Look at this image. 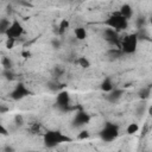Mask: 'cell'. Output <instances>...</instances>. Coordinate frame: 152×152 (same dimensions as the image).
Returning a JSON list of instances; mask_svg holds the SVG:
<instances>
[{"instance_id":"1","label":"cell","mask_w":152,"mask_h":152,"mask_svg":"<svg viewBox=\"0 0 152 152\" xmlns=\"http://www.w3.org/2000/svg\"><path fill=\"white\" fill-rule=\"evenodd\" d=\"M44 142L45 145H48L49 147H53L58 144L62 142H66V141H71L72 139L68 135H64L63 133L58 132V131H48L46 133H44L43 135Z\"/></svg>"},{"instance_id":"2","label":"cell","mask_w":152,"mask_h":152,"mask_svg":"<svg viewBox=\"0 0 152 152\" xmlns=\"http://www.w3.org/2000/svg\"><path fill=\"white\" fill-rule=\"evenodd\" d=\"M104 25H107L109 28H113L118 32V31L126 30L128 27V20L124 18L119 12H115L104 21Z\"/></svg>"},{"instance_id":"3","label":"cell","mask_w":152,"mask_h":152,"mask_svg":"<svg viewBox=\"0 0 152 152\" xmlns=\"http://www.w3.org/2000/svg\"><path fill=\"white\" fill-rule=\"evenodd\" d=\"M120 51L127 55L134 53L138 48V34L137 33H131L127 34L121 42H120Z\"/></svg>"},{"instance_id":"4","label":"cell","mask_w":152,"mask_h":152,"mask_svg":"<svg viewBox=\"0 0 152 152\" xmlns=\"http://www.w3.org/2000/svg\"><path fill=\"white\" fill-rule=\"evenodd\" d=\"M23 33H24V27L21 23H19L18 20H13L5 32L7 38H14V39H19L23 36Z\"/></svg>"},{"instance_id":"5","label":"cell","mask_w":152,"mask_h":152,"mask_svg":"<svg viewBox=\"0 0 152 152\" xmlns=\"http://www.w3.org/2000/svg\"><path fill=\"white\" fill-rule=\"evenodd\" d=\"M119 134V129H118V126L113 125V124H108L104 126V128L101 131L100 135L102 138V140L104 141H113Z\"/></svg>"},{"instance_id":"6","label":"cell","mask_w":152,"mask_h":152,"mask_svg":"<svg viewBox=\"0 0 152 152\" xmlns=\"http://www.w3.org/2000/svg\"><path fill=\"white\" fill-rule=\"evenodd\" d=\"M27 95H30V90L24 86V84H18L14 89H13V91L11 93V97L13 99V100H21L23 97H25V96H27Z\"/></svg>"},{"instance_id":"7","label":"cell","mask_w":152,"mask_h":152,"mask_svg":"<svg viewBox=\"0 0 152 152\" xmlns=\"http://www.w3.org/2000/svg\"><path fill=\"white\" fill-rule=\"evenodd\" d=\"M118 12H119L124 18H126L127 20L131 19L132 15H133V8H132L131 5H128V4H124V5H121V7H120V10H119Z\"/></svg>"},{"instance_id":"8","label":"cell","mask_w":152,"mask_h":152,"mask_svg":"<svg viewBox=\"0 0 152 152\" xmlns=\"http://www.w3.org/2000/svg\"><path fill=\"white\" fill-rule=\"evenodd\" d=\"M69 101H70V97H69V94L66 91H62L57 95V103L59 107L65 108L69 104Z\"/></svg>"},{"instance_id":"9","label":"cell","mask_w":152,"mask_h":152,"mask_svg":"<svg viewBox=\"0 0 152 152\" xmlns=\"http://www.w3.org/2000/svg\"><path fill=\"white\" fill-rule=\"evenodd\" d=\"M69 26H70L69 20H68V19H62L61 23H59V25H58V27H57V33H58L59 36L64 34V33L66 32V30L69 28Z\"/></svg>"},{"instance_id":"10","label":"cell","mask_w":152,"mask_h":152,"mask_svg":"<svg viewBox=\"0 0 152 152\" xmlns=\"http://www.w3.org/2000/svg\"><path fill=\"white\" fill-rule=\"evenodd\" d=\"M74 33H75V37H76L77 40H84L87 38V31H86L84 27H81V26L76 27Z\"/></svg>"},{"instance_id":"11","label":"cell","mask_w":152,"mask_h":152,"mask_svg":"<svg viewBox=\"0 0 152 152\" xmlns=\"http://www.w3.org/2000/svg\"><path fill=\"white\" fill-rule=\"evenodd\" d=\"M113 88H114V86H113V83H112V81H110L109 78H106V80L101 83V89H102L104 93H110V91H113Z\"/></svg>"},{"instance_id":"12","label":"cell","mask_w":152,"mask_h":152,"mask_svg":"<svg viewBox=\"0 0 152 152\" xmlns=\"http://www.w3.org/2000/svg\"><path fill=\"white\" fill-rule=\"evenodd\" d=\"M76 63H77L81 68H83V69H87V68L90 66V62H89V59H88L87 57H84V56L78 57V58L76 59Z\"/></svg>"},{"instance_id":"13","label":"cell","mask_w":152,"mask_h":152,"mask_svg":"<svg viewBox=\"0 0 152 152\" xmlns=\"http://www.w3.org/2000/svg\"><path fill=\"white\" fill-rule=\"evenodd\" d=\"M138 131H139V125H138V124H135V122L129 124V125L127 126V128H126V132H127V134H129V135L135 134Z\"/></svg>"},{"instance_id":"14","label":"cell","mask_w":152,"mask_h":152,"mask_svg":"<svg viewBox=\"0 0 152 152\" xmlns=\"http://www.w3.org/2000/svg\"><path fill=\"white\" fill-rule=\"evenodd\" d=\"M10 24H11V21H10L8 19H6V18L0 19V33L5 34V32H6V30L8 28Z\"/></svg>"},{"instance_id":"15","label":"cell","mask_w":152,"mask_h":152,"mask_svg":"<svg viewBox=\"0 0 152 152\" xmlns=\"http://www.w3.org/2000/svg\"><path fill=\"white\" fill-rule=\"evenodd\" d=\"M76 119H77V122H78L80 125L86 124V122L88 121V116H87L84 113H80V114H77V115H76Z\"/></svg>"},{"instance_id":"16","label":"cell","mask_w":152,"mask_h":152,"mask_svg":"<svg viewBox=\"0 0 152 152\" xmlns=\"http://www.w3.org/2000/svg\"><path fill=\"white\" fill-rule=\"evenodd\" d=\"M15 42H17V39H14V38H7V40H6V48L7 49H13L14 45H15Z\"/></svg>"},{"instance_id":"17","label":"cell","mask_w":152,"mask_h":152,"mask_svg":"<svg viewBox=\"0 0 152 152\" xmlns=\"http://www.w3.org/2000/svg\"><path fill=\"white\" fill-rule=\"evenodd\" d=\"M1 63H2V65H4L6 69H11V68H12V62H11V59L7 58V57H4L2 61H1Z\"/></svg>"},{"instance_id":"18","label":"cell","mask_w":152,"mask_h":152,"mask_svg":"<svg viewBox=\"0 0 152 152\" xmlns=\"http://www.w3.org/2000/svg\"><path fill=\"white\" fill-rule=\"evenodd\" d=\"M88 137H89V132H88V131H82V132L78 134V137H77V138L82 140V139H87Z\"/></svg>"},{"instance_id":"19","label":"cell","mask_w":152,"mask_h":152,"mask_svg":"<svg viewBox=\"0 0 152 152\" xmlns=\"http://www.w3.org/2000/svg\"><path fill=\"white\" fill-rule=\"evenodd\" d=\"M23 56H24L25 58H27V57L30 56V52H23Z\"/></svg>"},{"instance_id":"20","label":"cell","mask_w":152,"mask_h":152,"mask_svg":"<svg viewBox=\"0 0 152 152\" xmlns=\"http://www.w3.org/2000/svg\"><path fill=\"white\" fill-rule=\"evenodd\" d=\"M5 132H6V131H5V129H4V127L0 125V133H5Z\"/></svg>"}]
</instances>
